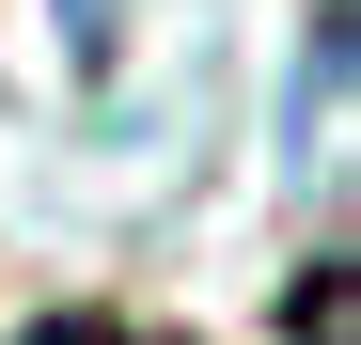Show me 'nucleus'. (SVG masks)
Returning <instances> with one entry per match:
<instances>
[{
  "label": "nucleus",
  "instance_id": "obj_1",
  "mask_svg": "<svg viewBox=\"0 0 361 345\" xmlns=\"http://www.w3.org/2000/svg\"><path fill=\"white\" fill-rule=\"evenodd\" d=\"M345 126V0H314V32H298V157H330Z\"/></svg>",
  "mask_w": 361,
  "mask_h": 345
},
{
  "label": "nucleus",
  "instance_id": "obj_2",
  "mask_svg": "<svg viewBox=\"0 0 361 345\" xmlns=\"http://www.w3.org/2000/svg\"><path fill=\"white\" fill-rule=\"evenodd\" d=\"M32 345H173V330H142V314H47Z\"/></svg>",
  "mask_w": 361,
  "mask_h": 345
},
{
  "label": "nucleus",
  "instance_id": "obj_3",
  "mask_svg": "<svg viewBox=\"0 0 361 345\" xmlns=\"http://www.w3.org/2000/svg\"><path fill=\"white\" fill-rule=\"evenodd\" d=\"M63 16H79V63H110V16H126V0H63Z\"/></svg>",
  "mask_w": 361,
  "mask_h": 345
}]
</instances>
